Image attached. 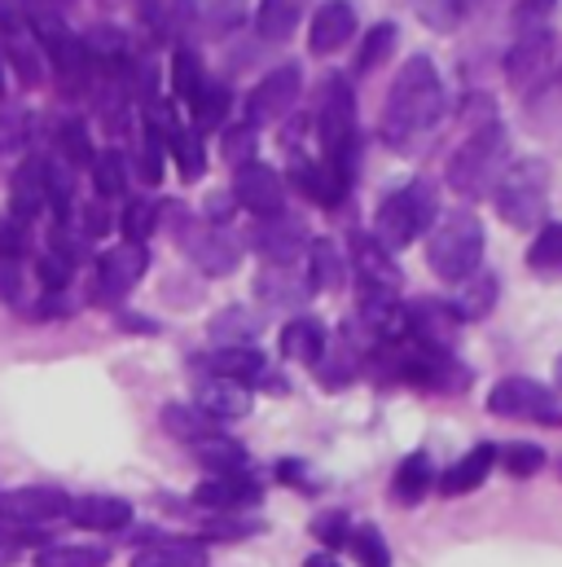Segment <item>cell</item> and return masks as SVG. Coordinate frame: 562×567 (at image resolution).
<instances>
[{"instance_id": "57", "label": "cell", "mask_w": 562, "mask_h": 567, "mask_svg": "<svg viewBox=\"0 0 562 567\" xmlns=\"http://www.w3.org/2000/svg\"><path fill=\"white\" fill-rule=\"evenodd\" d=\"M53 4H58V0H53Z\"/></svg>"}, {"instance_id": "31", "label": "cell", "mask_w": 562, "mask_h": 567, "mask_svg": "<svg viewBox=\"0 0 562 567\" xmlns=\"http://www.w3.org/2000/svg\"><path fill=\"white\" fill-rule=\"evenodd\" d=\"M492 303H497V278H492V274H475L470 282H461L457 299H452V308H457L461 321H479V317H488Z\"/></svg>"}, {"instance_id": "43", "label": "cell", "mask_w": 562, "mask_h": 567, "mask_svg": "<svg viewBox=\"0 0 562 567\" xmlns=\"http://www.w3.org/2000/svg\"><path fill=\"white\" fill-rule=\"evenodd\" d=\"M211 334L225 339V348H247V339L260 334V321L247 317V308H225V312L211 321Z\"/></svg>"}, {"instance_id": "4", "label": "cell", "mask_w": 562, "mask_h": 567, "mask_svg": "<svg viewBox=\"0 0 562 567\" xmlns=\"http://www.w3.org/2000/svg\"><path fill=\"white\" fill-rule=\"evenodd\" d=\"M435 220H439V189H435V181L418 176L383 198V207L374 216V238L387 251H405L426 229H435Z\"/></svg>"}, {"instance_id": "10", "label": "cell", "mask_w": 562, "mask_h": 567, "mask_svg": "<svg viewBox=\"0 0 562 567\" xmlns=\"http://www.w3.org/2000/svg\"><path fill=\"white\" fill-rule=\"evenodd\" d=\"M71 497L49 488V484H27V488H9L0 493V519L4 524H49V519H66Z\"/></svg>"}, {"instance_id": "11", "label": "cell", "mask_w": 562, "mask_h": 567, "mask_svg": "<svg viewBox=\"0 0 562 567\" xmlns=\"http://www.w3.org/2000/svg\"><path fill=\"white\" fill-rule=\"evenodd\" d=\"M233 203L247 207L260 220H273V216H281V207H285V185H281V176L269 163H247L233 176Z\"/></svg>"}, {"instance_id": "42", "label": "cell", "mask_w": 562, "mask_h": 567, "mask_svg": "<svg viewBox=\"0 0 562 567\" xmlns=\"http://www.w3.org/2000/svg\"><path fill=\"white\" fill-rule=\"evenodd\" d=\"M202 80H207V71H202L198 53H194V49H180V53H176V62H171V93H176V97L189 106V102L198 97Z\"/></svg>"}, {"instance_id": "23", "label": "cell", "mask_w": 562, "mask_h": 567, "mask_svg": "<svg viewBox=\"0 0 562 567\" xmlns=\"http://www.w3.org/2000/svg\"><path fill=\"white\" fill-rule=\"evenodd\" d=\"M492 462H497V449L492 444H475L470 453H461L444 475H439V493L444 497H461V493H475L483 480H488V471H492Z\"/></svg>"}, {"instance_id": "7", "label": "cell", "mask_w": 562, "mask_h": 567, "mask_svg": "<svg viewBox=\"0 0 562 567\" xmlns=\"http://www.w3.org/2000/svg\"><path fill=\"white\" fill-rule=\"evenodd\" d=\"M488 410L497 419H519V423H541V426H562V396L550 392L545 383L537 379H501L492 392H488Z\"/></svg>"}, {"instance_id": "1", "label": "cell", "mask_w": 562, "mask_h": 567, "mask_svg": "<svg viewBox=\"0 0 562 567\" xmlns=\"http://www.w3.org/2000/svg\"><path fill=\"white\" fill-rule=\"evenodd\" d=\"M444 120V80L430 58H409L387 93L383 106V142L400 154H414V145L426 142Z\"/></svg>"}, {"instance_id": "44", "label": "cell", "mask_w": 562, "mask_h": 567, "mask_svg": "<svg viewBox=\"0 0 562 567\" xmlns=\"http://www.w3.org/2000/svg\"><path fill=\"white\" fill-rule=\"evenodd\" d=\"M352 555L361 559V567H392V550H387V542H383V533L374 528V524H361V528H352Z\"/></svg>"}, {"instance_id": "13", "label": "cell", "mask_w": 562, "mask_h": 567, "mask_svg": "<svg viewBox=\"0 0 562 567\" xmlns=\"http://www.w3.org/2000/svg\"><path fill=\"white\" fill-rule=\"evenodd\" d=\"M149 269V251L137 243H124V247H111L102 260H97V299L102 303H119L133 286L145 278Z\"/></svg>"}, {"instance_id": "2", "label": "cell", "mask_w": 562, "mask_h": 567, "mask_svg": "<svg viewBox=\"0 0 562 567\" xmlns=\"http://www.w3.org/2000/svg\"><path fill=\"white\" fill-rule=\"evenodd\" d=\"M510 167V133L501 120H488L479 124L466 142L452 150L448 158V185L461 194V198H483L497 189L501 172Z\"/></svg>"}, {"instance_id": "22", "label": "cell", "mask_w": 562, "mask_h": 567, "mask_svg": "<svg viewBox=\"0 0 562 567\" xmlns=\"http://www.w3.org/2000/svg\"><path fill=\"white\" fill-rule=\"evenodd\" d=\"M198 410L211 423H238V419L251 414V388L229 383V379H211V383L198 388Z\"/></svg>"}, {"instance_id": "27", "label": "cell", "mask_w": 562, "mask_h": 567, "mask_svg": "<svg viewBox=\"0 0 562 567\" xmlns=\"http://www.w3.org/2000/svg\"><path fill=\"white\" fill-rule=\"evenodd\" d=\"M312 0H260V9H256V31H260V40H290V31L299 27V18H303V9H308Z\"/></svg>"}, {"instance_id": "14", "label": "cell", "mask_w": 562, "mask_h": 567, "mask_svg": "<svg viewBox=\"0 0 562 567\" xmlns=\"http://www.w3.org/2000/svg\"><path fill=\"white\" fill-rule=\"evenodd\" d=\"M550 58H554V31H550V27L519 31L514 44H510V53H506V75H510L514 84H532V80L545 75Z\"/></svg>"}, {"instance_id": "29", "label": "cell", "mask_w": 562, "mask_h": 567, "mask_svg": "<svg viewBox=\"0 0 562 567\" xmlns=\"http://www.w3.org/2000/svg\"><path fill=\"white\" fill-rule=\"evenodd\" d=\"M256 290H260V299L273 303V308H299V303L312 295V286L290 274V265H269V269L260 274Z\"/></svg>"}, {"instance_id": "15", "label": "cell", "mask_w": 562, "mask_h": 567, "mask_svg": "<svg viewBox=\"0 0 562 567\" xmlns=\"http://www.w3.org/2000/svg\"><path fill=\"white\" fill-rule=\"evenodd\" d=\"M251 247L269 260V265H294L303 251H308V229L290 216H273V220H260L256 234H251Z\"/></svg>"}, {"instance_id": "24", "label": "cell", "mask_w": 562, "mask_h": 567, "mask_svg": "<svg viewBox=\"0 0 562 567\" xmlns=\"http://www.w3.org/2000/svg\"><path fill=\"white\" fill-rule=\"evenodd\" d=\"M325 348H330L325 326L312 321V317H299V321H290V326L281 330V357H290V361H303V365L316 370L321 357H325Z\"/></svg>"}, {"instance_id": "32", "label": "cell", "mask_w": 562, "mask_h": 567, "mask_svg": "<svg viewBox=\"0 0 562 567\" xmlns=\"http://www.w3.org/2000/svg\"><path fill=\"white\" fill-rule=\"evenodd\" d=\"M140 18L158 40H176L189 18V0H140Z\"/></svg>"}, {"instance_id": "17", "label": "cell", "mask_w": 562, "mask_h": 567, "mask_svg": "<svg viewBox=\"0 0 562 567\" xmlns=\"http://www.w3.org/2000/svg\"><path fill=\"white\" fill-rule=\"evenodd\" d=\"M356 35V9L347 4V0H325V4H316V13H312V31H308V49L312 53H339L347 40Z\"/></svg>"}, {"instance_id": "19", "label": "cell", "mask_w": 562, "mask_h": 567, "mask_svg": "<svg viewBox=\"0 0 562 567\" xmlns=\"http://www.w3.org/2000/svg\"><path fill=\"white\" fill-rule=\"evenodd\" d=\"M4 58H9V66H13V75L27 84V89H35V84H44V49H40V40H35V31L27 27V18L22 22H13V27H4Z\"/></svg>"}, {"instance_id": "40", "label": "cell", "mask_w": 562, "mask_h": 567, "mask_svg": "<svg viewBox=\"0 0 562 567\" xmlns=\"http://www.w3.org/2000/svg\"><path fill=\"white\" fill-rule=\"evenodd\" d=\"M111 555L102 546H49L35 555V567H106Z\"/></svg>"}, {"instance_id": "33", "label": "cell", "mask_w": 562, "mask_h": 567, "mask_svg": "<svg viewBox=\"0 0 562 567\" xmlns=\"http://www.w3.org/2000/svg\"><path fill=\"white\" fill-rule=\"evenodd\" d=\"M194 449H198V462L211 466V475H242V466H247V449L238 440L211 435V440H202Z\"/></svg>"}, {"instance_id": "26", "label": "cell", "mask_w": 562, "mask_h": 567, "mask_svg": "<svg viewBox=\"0 0 562 567\" xmlns=\"http://www.w3.org/2000/svg\"><path fill=\"white\" fill-rule=\"evenodd\" d=\"M207 370H211V379H229V383H251V379H260L264 374V357H260V348H216L211 357H207Z\"/></svg>"}, {"instance_id": "39", "label": "cell", "mask_w": 562, "mask_h": 567, "mask_svg": "<svg viewBox=\"0 0 562 567\" xmlns=\"http://www.w3.org/2000/svg\"><path fill=\"white\" fill-rule=\"evenodd\" d=\"M93 181H97V194H102V198L124 194V189H128L124 154H119V150H97V154H93Z\"/></svg>"}, {"instance_id": "9", "label": "cell", "mask_w": 562, "mask_h": 567, "mask_svg": "<svg viewBox=\"0 0 562 567\" xmlns=\"http://www.w3.org/2000/svg\"><path fill=\"white\" fill-rule=\"evenodd\" d=\"M299 93H303V71H299L294 62H285V66H278V71H269V75L251 89V97H247V124L260 128V124L285 120V115L294 111Z\"/></svg>"}, {"instance_id": "50", "label": "cell", "mask_w": 562, "mask_h": 567, "mask_svg": "<svg viewBox=\"0 0 562 567\" xmlns=\"http://www.w3.org/2000/svg\"><path fill=\"white\" fill-rule=\"evenodd\" d=\"M554 4H559V0H519V9H514V31H537V27H550Z\"/></svg>"}, {"instance_id": "12", "label": "cell", "mask_w": 562, "mask_h": 567, "mask_svg": "<svg viewBox=\"0 0 562 567\" xmlns=\"http://www.w3.org/2000/svg\"><path fill=\"white\" fill-rule=\"evenodd\" d=\"M461 330V317L452 303H439V299H418L405 308V339H414L422 348H439V352H452V339Z\"/></svg>"}, {"instance_id": "8", "label": "cell", "mask_w": 562, "mask_h": 567, "mask_svg": "<svg viewBox=\"0 0 562 567\" xmlns=\"http://www.w3.org/2000/svg\"><path fill=\"white\" fill-rule=\"evenodd\" d=\"M180 216V247H185V256L207 274V278H225V274H233L238 269V243L225 234V229H216V225H194L185 212H176Z\"/></svg>"}, {"instance_id": "46", "label": "cell", "mask_w": 562, "mask_h": 567, "mask_svg": "<svg viewBox=\"0 0 562 567\" xmlns=\"http://www.w3.org/2000/svg\"><path fill=\"white\" fill-rule=\"evenodd\" d=\"M158 203H149V198H137V203H128V212H124V238L128 243H137L145 247V238L154 234V225H158Z\"/></svg>"}, {"instance_id": "25", "label": "cell", "mask_w": 562, "mask_h": 567, "mask_svg": "<svg viewBox=\"0 0 562 567\" xmlns=\"http://www.w3.org/2000/svg\"><path fill=\"white\" fill-rule=\"evenodd\" d=\"M133 567H207V546L202 542H185V537L149 542V546L137 550Z\"/></svg>"}, {"instance_id": "34", "label": "cell", "mask_w": 562, "mask_h": 567, "mask_svg": "<svg viewBox=\"0 0 562 567\" xmlns=\"http://www.w3.org/2000/svg\"><path fill=\"white\" fill-rule=\"evenodd\" d=\"M528 269H532V274H545V278H562V225L559 220H550V225L537 234V243H532V251H528Z\"/></svg>"}, {"instance_id": "16", "label": "cell", "mask_w": 562, "mask_h": 567, "mask_svg": "<svg viewBox=\"0 0 562 567\" xmlns=\"http://www.w3.org/2000/svg\"><path fill=\"white\" fill-rule=\"evenodd\" d=\"M352 269L361 278V290H387V295L400 290V269H396L392 251L378 247V238H370V234L352 238Z\"/></svg>"}, {"instance_id": "38", "label": "cell", "mask_w": 562, "mask_h": 567, "mask_svg": "<svg viewBox=\"0 0 562 567\" xmlns=\"http://www.w3.org/2000/svg\"><path fill=\"white\" fill-rule=\"evenodd\" d=\"M225 111H229V89L220 80H202L198 97L189 102V115L198 120V128H216L225 120Z\"/></svg>"}, {"instance_id": "56", "label": "cell", "mask_w": 562, "mask_h": 567, "mask_svg": "<svg viewBox=\"0 0 562 567\" xmlns=\"http://www.w3.org/2000/svg\"><path fill=\"white\" fill-rule=\"evenodd\" d=\"M554 379H559V388H562V357H559V365H554Z\"/></svg>"}, {"instance_id": "49", "label": "cell", "mask_w": 562, "mask_h": 567, "mask_svg": "<svg viewBox=\"0 0 562 567\" xmlns=\"http://www.w3.org/2000/svg\"><path fill=\"white\" fill-rule=\"evenodd\" d=\"M58 150H62L71 163H93V145L84 137V124H80V120H66V124L58 128Z\"/></svg>"}, {"instance_id": "41", "label": "cell", "mask_w": 562, "mask_h": 567, "mask_svg": "<svg viewBox=\"0 0 562 567\" xmlns=\"http://www.w3.org/2000/svg\"><path fill=\"white\" fill-rule=\"evenodd\" d=\"M470 9H475V0H418L422 22L430 31H457L470 18Z\"/></svg>"}, {"instance_id": "3", "label": "cell", "mask_w": 562, "mask_h": 567, "mask_svg": "<svg viewBox=\"0 0 562 567\" xmlns=\"http://www.w3.org/2000/svg\"><path fill=\"white\" fill-rule=\"evenodd\" d=\"M426 265L439 282H470L483 265V225L475 212H448L435 220L426 243Z\"/></svg>"}, {"instance_id": "45", "label": "cell", "mask_w": 562, "mask_h": 567, "mask_svg": "<svg viewBox=\"0 0 562 567\" xmlns=\"http://www.w3.org/2000/svg\"><path fill=\"white\" fill-rule=\"evenodd\" d=\"M497 462H501L510 475L528 480V475H537V471L545 466V449H541V444H528V440H519V444H506V449L497 453Z\"/></svg>"}, {"instance_id": "55", "label": "cell", "mask_w": 562, "mask_h": 567, "mask_svg": "<svg viewBox=\"0 0 562 567\" xmlns=\"http://www.w3.org/2000/svg\"><path fill=\"white\" fill-rule=\"evenodd\" d=\"M303 567H339L330 555H312V559H303Z\"/></svg>"}, {"instance_id": "20", "label": "cell", "mask_w": 562, "mask_h": 567, "mask_svg": "<svg viewBox=\"0 0 562 567\" xmlns=\"http://www.w3.org/2000/svg\"><path fill=\"white\" fill-rule=\"evenodd\" d=\"M260 497H264L260 484L247 480V475H211L194 493V502L207 506V511H242V506H256Z\"/></svg>"}, {"instance_id": "52", "label": "cell", "mask_w": 562, "mask_h": 567, "mask_svg": "<svg viewBox=\"0 0 562 567\" xmlns=\"http://www.w3.org/2000/svg\"><path fill=\"white\" fill-rule=\"evenodd\" d=\"M22 247H27V225L13 220V216H4L0 220V260H18Z\"/></svg>"}, {"instance_id": "5", "label": "cell", "mask_w": 562, "mask_h": 567, "mask_svg": "<svg viewBox=\"0 0 562 567\" xmlns=\"http://www.w3.org/2000/svg\"><path fill=\"white\" fill-rule=\"evenodd\" d=\"M492 203L501 212L506 225L514 229H537L545 225V207H550V167L541 158H519L501 172Z\"/></svg>"}, {"instance_id": "18", "label": "cell", "mask_w": 562, "mask_h": 567, "mask_svg": "<svg viewBox=\"0 0 562 567\" xmlns=\"http://www.w3.org/2000/svg\"><path fill=\"white\" fill-rule=\"evenodd\" d=\"M44 207H49V163L44 158H27L13 172V185H9V216L27 225Z\"/></svg>"}, {"instance_id": "53", "label": "cell", "mask_w": 562, "mask_h": 567, "mask_svg": "<svg viewBox=\"0 0 562 567\" xmlns=\"http://www.w3.org/2000/svg\"><path fill=\"white\" fill-rule=\"evenodd\" d=\"M18 290H22L18 260H0V299H4V303H18Z\"/></svg>"}, {"instance_id": "30", "label": "cell", "mask_w": 562, "mask_h": 567, "mask_svg": "<svg viewBox=\"0 0 562 567\" xmlns=\"http://www.w3.org/2000/svg\"><path fill=\"white\" fill-rule=\"evenodd\" d=\"M163 431L176 435V440H185V444H202V440L216 435V423L198 405H167L163 410Z\"/></svg>"}, {"instance_id": "35", "label": "cell", "mask_w": 562, "mask_h": 567, "mask_svg": "<svg viewBox=\"0 0 562 567\" xmlns=\"http://www.w3.org/2000/svg\"><path fill=\"white\" fill-rule=\"evenodd\" d=\"M343 256H339V247L330 243V238H321V243H312V269H308V286L312 290H334V286L343 282Z\"/></svg>"}, {"instance_id": "54", "label": "cell", "mask_w": 562, "mask_h": 567, "mask_svg": "<svg viewBox=\"0 0 562 567\" xmlns=\"http://www.w3.org/2000/svg\"><path fill=\"white\" fill-rule=\"evenodd\" d=\"M27 18V0H0V27H13Z\"/></svg>"}, {"instance_id": "21", "label": "cell", "mask_w": 562, "mask_h": 567, "mask_svg": "<svg viewBox=\"0 0 562 567\" xmlns=\"http://www.w3.org/2000/svg\"><path fill=\"white\" fill-rule=\"evenodd\" d=\"M66 519H75L80 528H89V533H124L128 524H133V506L124 502V497H80V502H71V511H66Z\"/></svg>"}, {"instance_id": "36", "label": "cell", "mask_w": 562, "mask_h": 567, "mask_svg": "<svg viewBox=\"0 0 562 567\" xmlns=\"http://www.w3.org/2000/svg\"><path fill=\"white\" fill-rule=\"evenodd\" d=\"M167 150L176 154L185 181H198V176H202L207 154H202V137H198L194 128H167Z\"/></svg>"}, {"instance_id": "51", "label": "cell", "mask_w": 562, "mask_h": 567, "mask_svg": "<svg viewBox=\"0 0 562 567\" xmlns=\"http://www.w3.org/2000/svg\"><path fill=\"white\" fill-rule=\"evenodd\" d=\"M251 150H256V128H251V124L225 133V158H229L233 167H247V163H251Z\"/></svg>"}, {"instance_id": "48", "label": "cell", "mask_w": 562, "mask_h": 567, "mask_svg": "<svg viewBox=\"0 0 562 567\" xmlns=\"http://www.w3.org/2000/svg\"><path fill=\"white\" fill-rule=\"evenodd\" d=\"M312 537H316L321 546L339 550V546H347V542H352V519H347L343 511H325V515H316V519H312Z\"/></svg>"}, {"instance_id": "28", "label": "cell", "mask_w": 562, "mask_h": 567, "mask_svg": "<svg viewBox=\"0 0 562 567\" xmlns=\"http://www.w3.org/2000/svg\"><path fill=\"white\" fill-rule=\"evenodd\" d=\"M435 488V466L426 453H409L400 466H396V480H392V493L400 506H418L422 497Z\"/></svg>"}, {"instance_id": "6", "label": "cell", "mask_w": 562, "mask_h": 567, "mask_svg": "<svg viewBox=\"0 0 562 567\" xmlns=\"http://www.w3.org/2000/svg\"><path fill=\"white\" fill-rule=\"evenodd\" d=\"M316 133H321V158L339 163L343 172L356 167V97L343 75L325 80L321 106H316Z\"/></svg>"}, {"instance_id": "47", "label": "cell", "mask_w": 562, "mask_h": 567, "mask_svg": "<svg viewBox=\"0 0 562 567\" xmlns=\"http://www.w3.org/2000/svg\"><path fill=\"white\" fill-rule=\"evenodd\" d=\"M392 49H396V27H392V22H378V27L365 35V49H361V58H356V71H361V75L374 71Z\"/></svg>"}, {"instance_id": "37", "label": "cell", "mask_w": 562, "mask_h": 567, "mask_svg": "<svg viewBox=\"0 0 562 567\" xmlns=\"http://www.w3.org/2000/svg\"><path fill=\"white\" fill-rule=\"evenodd\" d=\"M189 13L211 31H233L247 18V0H189Z\"/></svg>"}]
</instances>
